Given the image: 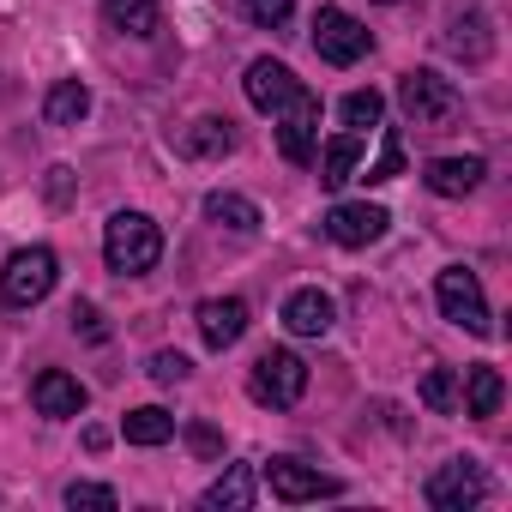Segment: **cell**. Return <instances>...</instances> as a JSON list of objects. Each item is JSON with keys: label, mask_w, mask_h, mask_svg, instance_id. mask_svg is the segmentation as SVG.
Listing matches in <instances>:
<instances>
[{"label": "cell", "mask_w": 512, "mask_h": 512, "mask_svg": "<svg viewBox=\"0 0 512 512\" xmlns=\"http://www.w3.org/2000/svg\"><path fill=\"white\" fill-rule=\"evenodd\" d=\"M103 260H109V272H121V278L151 272V266L163 260V229H157L145 211H115L109 229H103Z\"/></svg>", "instance_id": "obj_1"}, {"label": "cell", "mask_w": 512, "mask_h": 512, "mask_svg": "<svg viewBox=\"0 0 512 512\" xmlns=\"http://www.w3.org/2000/svg\"><path fill=\"white\" fill-rule=\"evenodd\" d=\"M398 109L410 115V127H422V133H446V127L458 121L464 97H458V85H452V79H440V73L416 67V73H404V79H398Z\"/></svg>", "instance_id": "obj_2"}, {"label": "cell", "mask_w": 512, "mask_h": 512, "mask_svg": "<svg viewBox=\"0 0 512 512\" xmlns=\"http://www.w3.org/2000/svg\"><path fill=\"white\" fill-rule=\"evenodd\" d=\"M247 392H253V404L290 410V404H302V392H308V362H302L296 350H266L260 362L247 368Z\"/></svg>", "instance_id": "obj_3"}, {"label": "cell", "mask_w": 512, "mask_h": 512, "mask_svg": "<svg viewBox=\"0 0 512 512\" xmlns=\"http://www.w3.org/2000/svg\"><path fill=\"white\" fill-rule=\"evenodd\" d=\"M55 278H61V260L49 247H19L0 272V296H7V308H37L55 290Z\"/></svg>", "instance_id": "obj_4"}, {"label": "cell", "mask_w": 512, "mask_h": 512, "mask_svg": "<svg viewBox=\"0 0 512 512\" xmlns=\"http://www.w3.org/2000/svg\"><path fill=\"white\" fill-rule=\"evenodd\" d=\"M314 49H320V61H332V67H356V61L374 49V37H368V25H362L356 13L320 7V13H314Z\"/></svg>", "instance_id": "obj_5"}, {"label": "cell", "mask_w": 512, "mask_h": 512, "mask_svg": "<svg viewBox=\"0 0 512 512\" xmlns=\"http://www.w3.org/2000/svg\"><path fill=\"white\" fill-rule=\"evenodd\" d=\"M434 296H440V314L452 320V326H464L470 338H488L494 326H488V302H482V284H476V272H464V266H446L440 278H434Z\"/></svg>", "instance_id": "obj_6"}, {"label": "cell", "mask_w": 512, "mask_h": 512, "mask_svg": "<svg viewBox=\"0 0 512 512\" xmlns=\"http://www.w3.org/2000/svg\"><path fill=\"white\" fill-rule=\"evenodd\" d=\"M278 115H284V127H278V151H284V163H296V169L314 163V151H320V97L302 85Z\"/></svg>", "instance_id": "obj_7"}, {"label": "cell", "mask_w": 512, "mask_h": 512, "mask_svg": "<svg viewBox=\"0 0 512 512\" xmlns=\"http://www.w3.org/2000/svg\"><path fill=\"white\" fill-rule=\"evenodd\" d=\"M266 488H272V500H284V506L344 494V482H338V476H320V470H314V464H302V458H272V464H266Z\"/></svg>", "instance_id": "obj_8"}, {"label": "cell", "mask_w": 512, "mask_h": 512, "mask_svg": "<svg viewBox=\"0 0 512 512\" xmlns=\"http://www.w3.org/2000/svg\"><path fill=\"white\" fill-rule=\"evenodd\" d=\"M428 506L434 512H470L482 494H488V482H482V470L470 464V458H452V464H440L434 476H428Z\"/></svg>", "instance_id": "obj_9"}, {"label": "cell", "mask_w": 512, "mask_h": 512, "mask_svg": "<svg viewBox=\"0 0 512 512\" xmlns=\"http://www.w3.org/2000/svg\"><path fill=\"white\" fill-rule=\"evenodd\" d=\"M386 205H368V199H344V205H332L326 211V235L338 241V247H374L380 235H386Z\"/></svg>", "instance_id": "obj_10"}, {"label": "cell", "mask_w": 512, "mask_h": 512, "mask_svg": "<svg viewBox=\"0 0 512 512\" xmlns=\"http://www.w3.org/2000/svg\"><path fill=\"white\" fill-rule=\"evenodd\" d=\"M241 85H247V103L260 109V115H278V109H284V103L302 91V79H296L284 61H272V55H260V61H253Z\"/></svg>", "instance_id": "obj_11"}, {"label": "cell", "mask_w": 512, "mask_h": 512, "mask_svg": "<svg viewBox=\"0 0 512 512\" xmlns=\"http://www.w3.org/2000/svg\"><path fill=\"white\" fill-rule=\"evenodd\" d=\"M193 320H199V338H205L211 350H229V344L247 338V302H241V296H205Z\"/></svg>", "instance_id": "obj_12"}, {"label": "cell", "mask_w": 512, "mask_h": 512, "mask_svg": "<svg viewBox=\"0 0 512 512\" xmlns=\"http://www.w3.org/2000/svg\"><path fill=\"white\" fill-rule=\"evenodd\" d=\"M31 404L43 410V416H55V422H67V416H85V404H91V392L73 380V374H61V368H43L37 380H31Z\"/></svg>", "instance_id": "obj_13"}, {"label": "cell", "mask_w": 512, "mask_h": 512, "mask_svg": "<svg viewBox=\"0 0 512 512\" xmlns=\"http://www.w3.org/2000/svg\"><path fill=\"white\" fill-rule=\"evenodd\" d=\"M482 175H488V163H482V157H434V163L422 169L428 193H440V199H464V193H476V187H482Z\"/></svg>", "instance_id": "obj_14"}, {"label": "cell", "mask_w": 512, "mask_h": 512, "mask_svg": "<svg viewBox=\"0 0 512 512\" xmlns=\"http://www.w3.org/2000/svg\"><path fill=\"white\" fill-rule=\"evenodd\" d=\"M332 320H338V308H332L326 290H296V296L284 302V326H290L296 338H326Z\"/></svg>", "instance_id": "obj_15"}, {"label": "cell", "mask_w": 512, "mask_h": 512, "mask_svg": "<svg viewBox=\"0 0 512 512\" xmlns=\"http://www.w3.org/2000/svg\"><path fill=\"white\" fill-rule=\"evenodd\" d=\"M500 404H506V380H500V368H470L464 386H458V410L476 416V422H488V416H500Z\"/></svg>", "instance_id": "obj_16"}, {"label": "cell", "mask_w": 512, "mask_h": 512, "mask_svg": "<svg viewBox=\"0 0 512 512\" xmlns=\"http://www.w3.org/2000/svg\"><path fill=\"white\" fill-rule=\"evenodd\" d=\"M103 25L115 37H157L163 13H157V0H103Z\"/></svg>", "instance_id": "obj_17"}, {"label": "cell", "mask_w": 512, "mask_h": 512, "mask_svg": "<svg viewBox=\"0 0 512 512\" xmlns=\"http://www.w3.org/2000/svg\"><path fill=\"white\" fill-rule=\"evenodd\" d=\"M314 163H320V187H344L350 175H356V163H362V133H338V139H326L320 151H314Z\"/></svg>", "instance_id": "obj_18"}, {"label": "cell", "mask_w": 512, "mask_h": 512, "mask_svg": "<svg viewBox=\"0 0 512 512\" xmlns=\"http://www.w3.org/2000/svg\"><path fill=\"white\" fill-rule=\"evenodd\" d=\"M85 115H91V91H85L79 79H61V85L43 97V121H49V127H79Z\"/></svg>", "instance_id": "obj_19"}, {"label": "cell", "mask_w": 512, "mask_h": 512, "mask_svg": "<svg viewBox=\"0 0 512 512\" xmlns=\"http://www.w3.org/2000/svg\"><path fill=\"white\" fill-rule=\"evenodd\" d=\"M181 151H187V157H211V163H217V157H229V151H235V133H229V121H211V115H205V121H193V127L181 133Z\"/></svg>", "instance_id": "obj_20"}, {"label": "cell", "mask_w": 512, "mask_h": 512, "mask_svg": "<svg viewBox=\"0 0 512 512\" xmlns=\"http://www.w3.org/2000/svg\"><path fill=\"white\" fill-rule=\"evenodd\" d=\"M205 217L223 223V229H235V235H253V229H260V205L241 199V193H211V199H205Z\"/></svg>", "instance_id": "obj_21"}, {"label": "cell", "mask_w": 512, "mask_h": 512, "mask_svg": "<svg viewBox=\"0 0 512 512\" xmlns=\"http://www.w3.org/2000/svg\"><path fill=\"white\" fill-rule=\"evenodd\" d=\"M446 49H452V55H464V61H488V49H494V37H488V19H482V13H464V19H452V31H446Z\"/></svg>", "instance_id": "obj_22"}, {"label": "cell", "mask_w": 512, "mask_h": 512, "mask_svg": "<svg viewBox=\"0 0 512 512\" xmlns=\"http://www.w3.org/2000/svg\"><path fill=\"white\" fill-rule=\"evenodd\" d=\"M121 434H127L133 446H163V440L175 434V416H169V410H157V404H145V410H127Z\"/></svg>", "instance_id": "obj_23"}, {"label": "cell", "mask_w": 512, "mask_h": 512, "mask_svg": "<svg viewBox=\"0 0 512 512\" xmlns=\"http://www.w3.org/2000/svg\"><path fill=\"white\" fill-rule=\"evenodd\" d=\"M205 506H229V512H241V506H253V470L247 464H235V470H223L211 488H205Z\"/></svg>", "instance_id": "obj_24"}, {"label": "cell", "mask_w": 512, "mask_h": 512, "mask_svg": "<svg viewBox=\"0 0 512 512\" xmlns=\"http://www.w3.org/2000/svg\"><path fill=\"white\" fill-rule=\"evenodd\" d=\"M416 398H422L434 416H452V410H458V374H452V368H428L422 386H416Z\"/></svg>", "instance_id": "obj_25"}, {"label": "cell", "mask_w": 512, "mask_h": 512, "mask_svg": "<svg viewBox=\"0 0 512 512\" xmlns=\"http://www.w3.org/2000/svg\"><path fill=\"white\" fill-rule=\"evenodd\" d=\"M338 115H344L350 133H362V127H374V121L386 115V97H380V91H350V97L338 103Z\"/></svg>", "instance_id": "obj_26"}, {"label": "cell", "mask_w": 512, "mask_h": 512, "mask_svg": "<svg viewBox=\"0 0 512 512\" xmlns=\"http://www.w3.org/2000/svg\"><path fill=\"white\" fill-rule=\"evenodd\" d=\"M398 175H404V133H398V127H386V145H380V157H374L368 181L380 187V181H398Z\"/></svg>", "instance_id": "obj_27"}, {"label": "cell", "mask_w": 512, "mask_h": 512, "mask_svg": "<svg viewBox=\"0 0 512 512\" xmlns=\"http://www.w3.org/2000/svg\"><path fill=\"white\" fill-rule=\"evenodd\" d=\"M241 13L260 25V31H278V25H290V13H296V0H241Z\"/></svg>", "instance_id": "obj_28"}, {"label": "cell", "mask_w": 512, "mask_h": 512, "mask_svg": "<svg viewBox=\"0 0 512 512\" xmlns=\"http://www.w3.org/2000/svg\"><path fill=\"white\" fill-rule=\"evenodd\" d=\"M187 374H193V362H187L181 350H157V356H151V380H157V386H181Z\"/></svg>", "instance_id": "obj_29"}, {"label": "cell", "mask_w": 512, "mask_h": 512, "mask_svg": "<svg viewBox=\"0 0 512 512\" xmlns=\"http://www.w3.org/2000/svg\"><path fill=\"white\" fill-rule=\"evenodd\" d=\"M67 506H73V512H79V506L115 512V488H103V482H73V488H67Z\"/></svg>", "instance_id": "obj_30"}, {"label": "cell", "mask_w": 512, "mask_h": 512, "mask_svg": "<svg viewBox=\"0 0 512 512\" xmlns=\"http://www.w3.org/2000/svg\"><path fill=\"white\" fill-rule=\"evenodd\" d=\"M67 320H73V332H85L91 344H109V326H103V314H97L91 302H73V314H67Z\"/></svg>", "instance_id": "obj_31"}, {"label": "cell", "mask_w": 512, "mask_h": 512, "mask_svg": "<svg viewBox=\"0 0 512 512\" xmlns=\"http://www.w3.org/2000/svg\"><path fill=\"white\" fill-rule=\"evenodd\" d=\"M187 446H193L199 458H217V452H223V434L205 428V422H193V428H187Z\"/></svg>", "instance_id": "obj_32"}, {"label": "cell", "mask_w": 512, "mask_h": 512, "mask_svg": "<svg viewBox=\"0 0 512 512\" xmlns=\"http://www.w3.org/2000/svg\"><path fill=\"white\" fill-rule=\"evenodd\" d=\"M49 193L67 199V193H73V169H49Z\"/></svg>", "instance_id": "obj_33"}, {"label": "cell", "mask_w": 512, "mask_h": 512, "mask_svg": "<svg viewBox=\"0 0 512 512\" xmlns=\"http://www.w3.org/2000/svg\"><path fill=\"white\" fill-rule=\"evenodd\" d=\"M380 7H398V0H380Z\"/></svg>", "instance_id": "obj_34"}]
</instances>
